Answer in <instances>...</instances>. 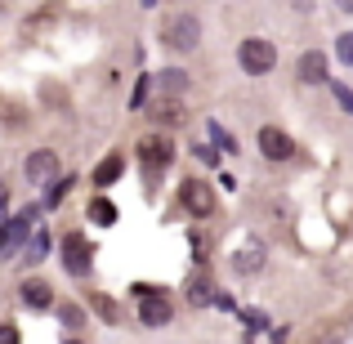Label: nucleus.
<instances>
[{
  "label": "nucleus",
  "instance_id": "1",
  "mask_svg": "<svg viewBox=\"0 0 353 344\" xmlns=\"http://www.w3.org/2000/svg\"><path fill=\"white\" fill-rule=\"evenodd\" d=\"M179 201H183V210H188V215H197V219L215 215V188H210L206 179H183Z\"/></svg>",
  "mask_w": 353,
  "mask_h": 344
},
{
  "label": "nucleus",
  "instance_id": "2",
  "mask_svg": "<svg viewBox=\"0 0 353 344\" xmlns=\"http://www.w3.org/2000/svg\"><path fill=\"white\" fill-rule=\"evenodd\" d=\"M139 161H143L148 174L165 170V165L174 161V143L165 134H143V139H139Z\"/></svg>",
  "mask_w": 353,
  "mask_h": 344
},
{
  "label": "nucleus",
  "instance_id": "3",
  "mask_svg": "<svg viewBox=\"0 0 353 344\" xmlns=\"http://www.w3.org/2000/svg\"><path fill=\"white\" fill-rule=\"evenodd\" d=\"M237 59H241V68L250 72V77H264V72H273V63H277V50L268 41H241V50H237Z\"/></svg>",
  "mask_w": 353,
  "mask_h": 344
},
{
  "label": "nucleus",
  "instance_id": "4",
  "mask_svg": "<svg viewBox=\"0 0 353 344\" xmlns=\"http://www.w3.org/2000/svg\"><path fill=\"white\" fill-rule=\"evenodd\" d=\"M197 36H201V23L192 14H179V18L165 23V45H174V50H192Z\"/></svg>",
  "mask_w": 353,
  "mask_h": 344
},
{
  "label": "nucleus",
  "instance_id": "5",
  "mask_svg": "<svg viewBox=\"0 0 353 344\" xmlns=\"http://www.w3.org/2000/svg\"><path fill=\"white\" fill-rule=\"evenodd\" d=\"M139 322H143V327H165V322H170V300H165L161 291L139 295Z\"/></svg>",
  "mask_w": 353,
  "mask_h": 344
},
{
  "label": "nucleus",
  "instance_id": "6",
  "mask_svg": "<svg viewBox=\"0 0 353 344\" xmlns=\"http://www.w3.org/2000/svg\"><path fill=\"white\" fill-rule=\"evenodd\" d=\"M63 264H68V273L85 277V273H90V264H94V255H90V241L72 232V237L63 241Z\"/></svg>",
  "mask_w": 353,
  "mask_h": 344
},
{
  "label": "nucleus",
  "instance_id": "7",
  "mask_svg": "<svg viewBox=\"0 0 353 344\" xmlns=\"http://www.w3.org/2000/svg\"><path fill=\"white\" fill-rule=\"evenodd\" d=\"M259 152H264L268 161H291L295 143H291V139H286L277 125H264V130H259Z\"/></svg>",
  "mask_w": 353,
  "mask_h": 344
},
{
  "label": "nucleus",
  "instance_id": "8",
  "mask_svg": "<svg viewBox=\"0 0 353 344\" xmlns=\"http://www.w3.org/2000/svg\"><path fill=\"white\" fill-rule=\"evenodd\" d=\"M27 179H32V183H54V179H59V156H54L50 148L32 152V156H27Z\"/></svg>",
  "mask_w": 353,
  "mask_h": 344
},
{
  "label": "nucleus",
  "instance_id": "9",
  "mask_svg": "<svg viewBox=\"0 0 353 344\" xmlns=\"http://www.w3.org/2000/svg\"><path fill=\"white\" fill-rule=\"evenodd\" d=\"M300 81H304V85H322V81H331L327 77V54H322V50H309L300 59Z\"/></svg>",
  "mask_w": 353,
  "mask_h": 344
},
{
  "label": "nucleus",
  "instance_id": "10",
  "mask_svg": "<svg viewBox=\"0 0 353 344\" xmlns=\"http://www.w3.org/2000/svg\"><path fill=\"white\" fill-rule=\"evenodd\" d=\"M32 215H36V210H27V215H18L14 224H9L5 232H0V259H9V255H14L18 246H23V237H27V219H32Z\"/></svg>",
  "mask_w": 353,
  "mask_h": 344
},
{
  "label": "nucleus",
  "instance_id": "11",
  "mask_svg": "<svg viewBox=\"0 0 353 344\" xmlns=\"http://www.w3.org/2000/svg\"><path fill=\"white\" fill-rule=\"evenodd\" d=\"M233 268H237L241 277L259 273V268H264V246H259V241H250V246H241L237 255H233Z\"/></svg>",
  "mask_w": 353,
  "mask_h": 344
},
{
  "label": "nucleus",
  "instance_id": "12",
  "mask_svg": "<svg viewBox=\"0 0 353 344\" xmlns=\"http://www.w3.org/2000/svg\"><path fill=\"white\" fill-rule=\"evenodd\" d=\"M121 170H125V156H121V152L103 156V161H99V170H94V183H99V188H108V183L121 179Z\"/></svg>",
  "mask_w": 353,
  "mask_h": 344
},
{
  "label": "nucleus",
  "instance_id": "13",
  "mask_svg": "<svg viewBox=\"0 0 353 344\" xmlns=\"http://www.w3.org/2000/svg\"><path fill=\"white\" fill-rule=\"evenodd\" d=\"M23 304H27V309H50L54 291L45 282H23Z\"/></svg>",
  "mask_w": 353,
  "mask_h": 344
},
{
  "label": "nucleus",
  "instance_id": "14",
  "mask_svg": "<svg viewBox=\"0 0 353 344\" xmlns=\"http://www.w3.org/2000/svg\"><path fill=\"white\" fill-rule=\"evenodd\" d=\"M152 121H161V125H183V121H188V112H183V108L174 103V94H170L165 103L152 108Z\"/></svg>",
  "mask_w": 353,
  "mask_h": 344
},
{
  "label": "nucleus",
  "instance_id": "15",
  "mask_svg": "<svg viewBox=\"0 0 353 344\" xmlns=\"http://www.w3.org/2000/svg\"><path fill=\"white\" fill-rule=\"evenodd\" d=\"M188 304H197V309H201V304H215V291H210V277H206V273L192 277V286H188Z\"/></svg>",
  "mask_w": 353,
  "mask_h": 344
},
{
  "label": "nucleus",
  "instance_id": "16",
  "mask_svg": "<svg viewBox=\"0 0 353 344\" xmlns=\"http://www.w3.org/2000/svg\"><path fill=\"white\" fill-rule=\"evenodd\" d=\"M50 255V232H32V237H27V259H45Z\"/></svg>",
  "mask_w": 353,
  "mask_h": 344
},
{
  "label": "nucleus",
  "instance_id": "17",
  "mask_svg": "<svg viewBox=\"0 0 353 344\" xmlns=\"http://www.w3.org/2000/svg\"><path fill=\"white\" fill-rule=\"evenodd\" d=\"M90 219H94V224H112V219H117V206H112V201H103V197H99L94 201V206H90Z\"/></svg>",
  "mask_w": 353,
  "mask_h": 344
},
{
  "label": "nucleus",
  "instance_id": "18",
  "mask_svg": "<svg viewBox=\"0 0 353 344\" xmlns=\"http://www.w3.org/2000/svg\"><path fill=\"white\" fill-rule=\"evenodd\" d=\"M327 85H331V94H336V103H340V108H345V112L353 117V90L345 85V81H327Z\"/></svg>",
  "mask_w": 353,
  "mask_h": 344
},
{
  "label": "nucleus",
  "instance_id": "19",
  "mask_svg": "<svg viewBox=\"0 0 353 344\" xmlns=\"http://www.w3.org/2000/svg\"><path fill=\"white\" fill-rule=\"evenodd\" d=\"M157 85H161L165 94H179V90L188 85V77H183V72H161V81H157Z\"/></svg>",
  "mask_w": 353,
  "mask_h": 344
},
{
  "label": "nucleus",
  "instance_id": "20",
  "mask_svg": "<svg viewBox=\"0 0 353 344\" xmlns=\"http://www.w3.org/2000/svg\"><path fill=\"white\" fill-rule=\"evenodd\" d=\"M241 322H246V331H250V336H259V331L268 327V318H264L259 309H246V313H241Z\"/></svg>",
  "mask_w": 353,
  "mask_h": 344
},
{
  "label": "nucleus",
  "instance_id": "21",
  "mask_svg": "<svg viewBox=\"0 0 353 344\" xmlns=\"http://www.w3.org/2000/svg\"><path fill=\"white\" fill-rule=\"evenodd\" d=\"M59 318H63V327H72V331H77L81 322H85V313H81L77 304H63V309H59Z\"/></svg>",
  "mask_w": 353,
  "mask_h": 344
},
{
  "label": "nucleus",
  "instance_id": "22",
  "mask_svg": "<svg viewBox=\"0 0 353 344\" xmlns=\"http://www.w3.org/2000/svg\"><path fill=\"white\" fill-rule=\"evenodd\" d=\"M336 54H340V63H349V68H353V32H345L336 41Z\"/></svg>",
  "mask_w": 353,
  "mask_h": 344
},
{
  "label": "nucleus",
  "instance_id": "23",
  "mask_svg": "<svg viewBox=\"0 0 353 344\" xmlns=\"http://www.w3.org/2000/svg\"><path fill=\"white\" fill-rule=\"evenodd\" d=\"M210 139H215L219 148H228V152L237 148V143H233V134H228V130H219V121H210Z\"/></svg>",
  "mask_w": 353,
  "mask_h": 344
},
{
  "label": "nucleus",
  "instance_id": "24",
  "mask_svg": "<svg viewBox=\"0 0 353 344\" xmlns=\"http://www.w3.org/2000/svg\"><path fill=\"white\" fill-rule=\"evenodd\" d=\"M148 90H152V81L143 77V81L134 85V99H130V108H143V103H148Z\"/></svg>",
  "mask_w": 353,
  "mask_h": 344
},
{
  "label": "nucleus",
  "instance_id": "25",
  "mask_svg": "<svg viewBox=\"0 0 353 344\" xmlns=\"http://www.w3.org/2000/svg\"><path fill=\"white\" fill-rule=\"evenodd\" d=\"M94 309H99V313H103V318H108V322H117V304H112V300H108V295H94Z\"/></svg>",
  "mask_w": 353,
  "mask_h": 344
},
{
  "label": "nucleus",
  "instance_id": "26",
  "mask_svg": "<svg viewBox=\"0 0 353 344\" xmlns=\"http://www.w3.org/2000/svg\"><path fill=\"white\" fill-rule=\"evenodd\" d=\"M68 188H72V179H59V183H54V192H50V206H59V201L68 197Z\"/></svg>",
  "mask_w": 353,
  "mask_h": 344
},
{
  "label": "nucleus",
  "instance_id": "27",
  "mask_svg": "<svg viewBox=\"0 0 353 344\" xmlns=\"http://www.w3.org/2000/svg\"><path fill=\"white\" fill-rule=\"evenodd\" d=\"M336 5H340V9H345V14H353V0H336Z\"/></svg>",
  "mask_w": 353,
  "mask_h": 344
},
{
  "label": "nucleus",
  "instance_id": "28",
  "mask_svg": "<svg viewBox=\"0 0 353 344\" xmlns=\"http://www.w3.org/2000/svg\"><path fill=\"white\" fill-rule=\"evenodd\" d=\"M152 5H157V0H143V9H152Z\"/></svg>",
  "mask_w": 353,
  "mask_h": 344
}]
</instances>
